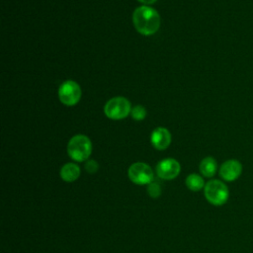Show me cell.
I'll return each mask as SVG.
<instances>
[{"label": "cell", "instance_id": "obj_4", "mask_svg": "<svg viewBox=\"0 0 253 253\" xmlns=\"http://www.w3.org/2000/svg\"><path fill=\"white\" fill-rule=\"evenodd\" d=\"M105 115L112 120H122L129 115L131 106L125 97H114L110 99L104 107Z\"/></svg>", "mask_w": 253, "mask_h": 253}, {"label": "cell", "instance_id": "obj_13", "mask_svg": "<svg viewBox=\"0 0 253 253\" xmlns=\"http://www.w3.org/2000/svg\"><path fill=\"white\" fill-rule=\"evenodd\" d=\"M130 115H131V118L133 120L141 121L146 117V110H145L144 107L138 105V106H135L134 108L131 109Z\"/></svg>", "mask_w": 253, "mask_h": 253}, {"label": "cell", "instance_id": "obj_2", "mask_svg": "<svg viewBox=\"0 0 253 253\" xmlns=\"http://www.w3.org/2000/svg\"><path fill=\"white\" fill-rule=\"evenodd\" d=\"M92 152V143L88 136L76 134L70 138L67 144V153L70 158L77 162L87 160Z\"/></svg>", "mask_w": 253, "mask_h": 253}, {"label": "cell", "instance_id": "obj_10", "mask_svg": "<svg viewBox=\"0 0 253 253\" xmlns=\"http://www.w3.org/2000/svg\"><path fill=\"white\" fill-rule=\"evenodd\" d=\"M59 174H60V178L63 181L67 183L74 182L80 176V168L75 163H71V162L66 163L61 167Z\"/></svg>", "mask_w": 253, "mask_h": 253}, {"label": "cell", "instance_id": "obj_11", "mask_svg": "<svg viewBox=\"0 0 253 253\" xmlns=\"http://www.w3.org/2000/svg\"><path fill=\"white\" fill-rule=\"evenodd\" d=\"M200 172L204 177L207 178H211L215 175L216 170H217V163L213 157L208 156L205 157L199 166Z\"/></svg>", "mask_w": 253, "mask_h": 253}, {"label": "cell", "instance_id": "obj_15", "mask_svg": "<svg viewBox=\"0 0 253 253\" xmlns=\"http://www.w3.org/2000/svg\"><path fill=\"white\" fill-rule=\"evenodd\" d=\"M98 169H99V164L95 160H87V162L85 164V170L88 173L94 174L98 171Z\"/></svg>", "mask_w": 253, "mask_h": 253}, {"label": "cell", "instance_id": "obj_8", "mask_svg": "<svg viewBox=\"0 0 253 253\" xmlns=\"http://www.w3.org/2000/svg\"><path fill=\"white\" fill-rule=\"evenodd\" d=\"M218 173L223 181L233 182L240 177L242 173V164L236 159H228L220 165Z\"/></svg>", "mask_w": 253, "mask_h": 253}, {"label": "cell", "instance_id": "obj_12", "mask_svg": "<svg viewBox=\"0 0 253 253\" xmlns=\"http://www.w3.org/2000/svg\"><path fill=\"white\" fill-rule=\"evenodd\" d=\"M185 183H186L187 188L193 192H198V191L204 189L205 185H206L204 178L196 173H192V174L188 175Z\"/></svg>", "mask_w": 253, "mask_h": 253}, {"label": "cell", "instance_id": "obj_3", "mask_svg": "<svg viewBox=\"0 0 253 253\" xmlns=\"http://www.w3.org/2000/svg\"><path fill=\"white\" fill-rule=\"evenodd\" d=\"M204 194L207 201L216 207L224 205L229 198V190L226 184L220 180L213 179L206 183Z\"/></svg>", "mask_w": 253, "mask_h": 253}, {"label": "cell", "instance_id": "obj_5", "mask_svg": "<svg viewBox=\"0 0 253 253\" xmlns=\"http://www.w3.org/2000/svg\"><path fill=\"white\" fill-rule=\"evenodd\" d=\"M129 180L136 185H148L153 181V171L149 165L143 162H135L128 168Z\"/></svg>", "mask_w": 253, "mask_h": 253}, {"label": "cell", "instance_id": "obj_7", "mask_svg": "<svg viewBox=\"0 0 253 253\" xmlns=\"http://www.w3.org/2000/svg\"><path fill=\"white\" fill-rule=\"evenodd\" d=\"M181 170L180 163L174 158H165L156 165V174L163 180L176 178Z\"/></svg>", "mask_w": 253, "mask_h": 253}, {"label": "cell", "instance_id": "obj_1", "mask_svg": "<svg viewBox=\"0 0 253 253\" xmlns=\"http://www.w3.org/2000/svg\"><path fill=\"white\" fill-rule=\"evenodd\" d=\"M132 23L135 30L143 36L155 34L160 27V16L150 6L143 5L136 8L132 14Z\"/></svg>", "mask_w": 253, "mask_h": 253}, {"label": "cell", "instance_id": "obj_6", "mask_svg": "<svg viewBox=\"0 0 253 253\" xmlns=\"http://www.w3.org/2000/svg\"><path fill=\"white\" fill-rule=\"evenodd\" d=\"M58 97L62 104L74 106L81 98V88L75 81L66 80L59 86Z\"/></svg>", "mask_w": 253, "mask_h": 253}, {"label": "cell", "instance_id": "obj_14", "mask_svg": "<svg viewBox=\"0 0 253 253\" xmlns=\"http://www.w3.org/2000/svg\"><path fill=\"white\" fill-rule=\"evenodd\" d=\"M147 193L148 195L153 198V199H156L158 198L160 195H161V186L156 183V182H151L148 184V187H147Z\"/></svg>", "mask_w": 253, "mask_h": 253}, {"label": "cell", "instance_id": "obj_16", "mask_svg": "<svg viewBox=\"0 0 253 253\" xmlns=\"http://www.w3.org/2000/svg\"><path fill=\"white\" fill-rule=\"evenodd\" d=\"M140 3L142 4H145V5H150V4H153L155 3L157 0H138Z\"/></svg>", "mask_w": 253, "mask_h": 253}, {"label": "cell", "instance_id": "obj_9", "mask_svg": "<svg viewBox=\"0 0 253 253\" xmlns=\"http://www.w3.org/2000/svg\"><path fill=\"white\" fill-rule=\"evenodd\" d=\"M151 143L158 150L166 149L171 143V133L165 127H156L150 136Z\"/></svg>", "mask_w": 253, "mask_h": 253}]
</instances>
